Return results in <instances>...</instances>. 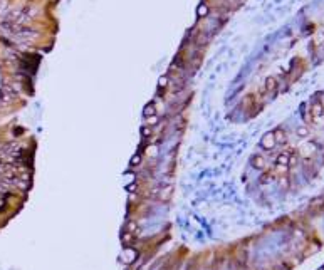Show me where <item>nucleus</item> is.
<instances>
[{
    "instance_id": "nucleus-10",
    "label": "nucleus",
    "mask_w": 324,
    "mask_h": 270,
    "mask_svg": "<svg viewBox=\"0 0 324 270\" xmlns=\"http://www.w3.org/2000/svg\"><path fill=\"white\" fill-rule=\"evenodd\" d=\"M128 191H129V193L136 191V183H131V185H128Z\"/></svg>"
},
{
    "instance_id": "nucleus-4",
    "label": "nucleus",
    "mask_w": 324,
    "mask_h": 270,
    "mask_svg": "<svg viewBox=\"0 0 324 270\" xmlns=\"http://www.w3.org/2000/svg\"><path fill=\"white\" fill-rule=\"evenodd\" d=\"M136 228H138V225H136L135 222H128V225H126V232L133 233V232H136Z\"/></svg>"
},
{
    "instance_id": "nucleus-1",
    "label": "nucleus",
    "mask_w": 324,
    "mask_h": 270,
    "mask_svg": "<svg viewBox=\"0 0 324 270\" xmlns=\"http://www.w3.org/2000/svg\"><path fill=\"white\" fill-rule=\"evenodd\" d=\"M274 143H276V138H274V134H265L264 138H262L260 141V144L265 148V149H270L272 146H274Z\"/></svg>"
},
{
    "instance_id": "nucleus-9",
    "label": "nucleus",
    "mask_w": 324,
    "mask_h": 270,
    "mask_svg": "<svg viewBox=\"0 0 324 270\" xmlns=\"http://www.w3.org/2000/svg\"><path fill=\"white\" fill-rule=\"evenodd\" d=\"M145 114H146V116H150V114H155V108H153V106H148V108H146V111H145Z\"/></svg>"
},
{
    "instance_id": "nucleus-12",
    "label": "nucleus",
    "mask_w": 324,
    "mask_h": 270,
    "mask_svg": "<svg viewBox=\"0 0 324 270\" xmlns=\"http://www.w3.org/2000/svg\"><path fill=\"white\" fill-rule=\"evenodd\" d=\"M148 121H150V124H155V123L158 121V118H156V116H153V118H150Z\"/></svg>"
},
{
    "instance_id": "nucleus-13",
    "label": "nucleus",
    "mask_w": 324,
    "mask_h": 270,
    "mask_svg": "<svg viewBox=\"0 0 324 270\" xmlns=\"http://www.w3.org/2000/svg\"><path fill=\"white\" fill-rule=\"evenodd\" d=\"M166 84V77H161L160 79V86H165Z\"/></svg>"
},
{
    "instance_id": "nucleus-14",
    "label": "nucleus",
    "mask_w": 324,
    "mask_h": 270,
    "mask_svg": "<svg viewBox=\"0 0 324 270\" xmlns=\"http://www.w3.org/2000/svg\"><path fill=\"white\" fill-rule=\"evenodd\" d=\"M321 270H324V269H321Z\"/></svg>"
},
{
    "instance_id": "nucleus-6",
    "label": "nucleus",
    "mask_w": 324,
    "mask_h": 270,
    "mask_svg": "<svg viewBox=\"0 0 324 270\" xmlns=\"http://www.w3.org/2000/svg\"><path fill=\"white\" fill-rule=\"evenodd\" d=\"M254 161H255V163H254L255 168H264V160H262L260 156H259V158H254Z\"/></svg>"
},
{
    "instance_id": "nucleus-5",
    "label": "nucleus",
    "mask_w": 324,
    "mask_h": 270,
    "mask_svg": "<svg viewBox=\"0 0 324 270\" xmlns=\"http://www.w3.org/2000/svg\"><path fill=\"white\" fill-rule=\"evenodd\" d=\"M141 163V156L140 154H135L133 158H131V166H138Z\"/></svg>"
},
{
    "instance_id": "nucleus-2",
    "label": "nucleus",
    "mask_w": 324,
    "mask_h": 270,
    "mask_svg": "<svg viewBox=\"0 0 324 270\" xmlns=\"http://www.w3.org/2000/svg\"><path fill=\"white\" fill-rule=\"evenodd\" d=\"M135 257H136V252H135V250H129V248L123 253V260H124L126 264H131V262L135 260Z\"/></svg>"
},
{
    "instance_id": "nucleus-7",
    "label": "nucleus",
    "mask_w": 324,
    "mask_h": 270,
    "mask_svg": "<svg viewBox=\"0 0 324 270\" xmlns=\"http://www.w3.org/2000/svg\"><path fill=\"white\" fill-rule=\"evenodd\" d=\"M207 12H208V9H207L205 5H200V7H198V15H202V17H203L205 14H207Z\"/></svg>"
},
{
    "instance_id": "nucleus-8",
    "label": "nucleus",
    "mask_w": 324,
    "mask_h": 270,
    "mask_svg": "<svg viewBox=\"0 0 324 270\" xmlns=\"http://www.w3.org/2000/svg\"><path fill=\"white\" fill-rule=\"evenodd\" d=\"M279 165H286V163H287V156L286 154H282V156H279Z\"/></svg>"
},
{
    "instance_id": "nucleus-11",
    "label": "nucleus",
    "mask_w": 324,
    "mask_h": 270,
    "mask_svg": "<svg viewBox=\"0 0 324 270\" xmlns=\"http://www.w3.org/2000/svg\"><path fill=\"white\" fill-rule=\"evenodd\" d=\"M150 133H151V129H150V128H143V129H141V134H143V136H148Z\"/></svg>"
},
{
    "instance_id": "nucleus-3",
    "label": "nucleus",
    "mask_w": 324,
    "mask_h": 270,
    "mask_svg": "<svg viewBox=\"0 0 324 270\" xmlns=\"http://www.w3.org/2000/svg\"><path fill=\"white\" fill-rule=\"evenodd\" d=\"M121 240H123V243H124V245H131V242H133V233H129V232H124V233H123V237H121Z\"/></svg>"
}]
</instances>
